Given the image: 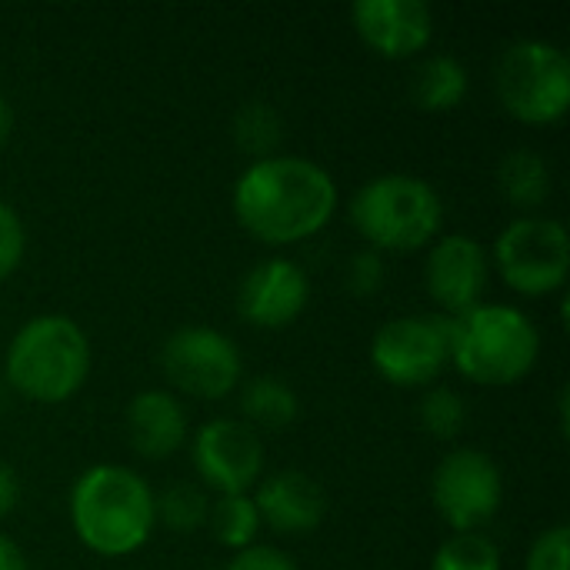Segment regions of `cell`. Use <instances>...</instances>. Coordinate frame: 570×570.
<instances>
[{
	"label": "cell",
	"mask_w": 570,
	"mask_h": 570,
	"mask_svg": "<svg viewBox=\"0 0 570 570\" xmlns=\"http://www.w3.org/2000/svg\"><path fill=\"white\" fill-rule=\"evenodd\" d=\"M351 23L384 60H411L434 40V10L424 0H357Z\"/></svg>",
	"instance_id": "5bb4252c"
},
{
	"label": "cell",
	"mask_w": 570,
	"mask_h": 570,
	"mask_svg": "<svg viewBox=\"0 0 570 570\" xmlns=\"http://www.w3.org/2000/svg\"><path fill=\"white\" fill-rule=\"evenodd\" d=\"M451 364V317H394L371 337V367L394 387H428Z\"/></svg>",
	"instance_id": "30bf717a"
},
{
	"label": "cell",
	"mask_w": 570,
	"mask_h": 570,
	"mask_svg": "<svg viewBox=\"0 0 570 570\" xmlns=\"http://www.w3.org/2000/svg\"><path fill=\"white\" fill-rule=\"evenodd\" d=\"M240 421L250 431H287L301 417V397L297 391L271 374L250 377L240 387Z\"/></svg>",
	"instance_id": "ac0fdd59"
},
{
	"label": "cell",
	"mask_w": 570,
	"mask_h": 570,
	"mask_svg": "<svg viewBox=\"0 0 570 570\" xmlns=\"http://www.w3.org/2000/svg\"><path fill=\"white\" fill-rule=\"evenodd\" d=\"M431 501L454 534H478L504 504L501 468L478 448H454L434 468Z\"/></svg>",
	"instance_id": "9c48e42d"
},
{
	"label": "cell",
	"mask_w": 570,
	"mask_h": 570,
	"mask_svg": "<svg viewBox=\"0 0 570 570\" xmlns=\"http://www.w3.org/2000/svg\"><path fill=\"white\" fill-rule=\"evenodd\" d=\"M154 488L124 464H94L70 488V528L97 558L137 554L157 528Z\"/></svg>",
	"instance_id": "7a4b0ae2"
},
{
	"label": "cell",
	"mask_w": 570,
	"mask_h": 570,
	"mask_svg": "<svg viewBox=\"0 0 570 570\" xmlns=\"http://www.w3.org/2000/svg\"><path fill=\"white\" fill-rule=\"evenodd\" d=\"M494 267L501 281L521 297L561 294L570 274L568 227L554 217L524 214L504 224L494 240Z\"/></svg>",
	"instance_id": "52a82bcc"
},
{
	"label": "cell",
	"mask_w": 570,
	"mask_h": 570,
	"mask_svg": "<svg viewBox=\"0 0 570 570\" xmlns=\"http://www.w3.org/2000/svg\"><path fill=\"white\" fill-rule=\"evenodd\" d=\"M498 187L511 207L534 210L551 194V167L538 150L518 147L501 157L498 164Z\"/></svg>",
	"instance_id": "d6986e66"
},
{
	"label": "cell",
	"mask_w": 570,
	"mask_h": 570,
	"mask_svg": "<svg viewBox=\"0 0 570 570\" xmlns=\"http://www.w3.org/2000/svg\"><path fill=\"white\" fill-rule=\"evenodd\" d=\"M10 134H13V107H10V100L0 94V147L10 140Z\"/></svg>",
	"instance_id": "4dcf8cb0"
},
{
	"label": "cell",
	"mask_w": 570,
	"mask_h": 570,
	"mask_svg": "<svg viewBox=\"0 0 570 570\" xmlns=\"http://www.w3.org/2000/svg\"><path fill=\"white\" fill-rule=\"evenodd\" d=\"M417 421L434 441H454L468 421V404L454 387H431L417 404Z\"/></svg>",
	"instance_id": "cb8c5ba5"
},
{
	"label": "cell",
	"mask_w": 570,
	"mask_h": 570,
	"mask_svg": "<svg viewBox=\"0 0 570 570\" xmlns=\"http://www.w3.org/2000/svg\"><path fill=\"white\" fill-rule=\"evenodd\" d=\"M227 570H301L297 561L281 551V548H271V544H254V548H244L237 551L230 561H227Z\"/></svg>",
	"instance_id": "83f0119b"
},
{
	"label": "cell",
	"mask_w": 570,
	"mask_h": 570,
	"mask_svg": "<svg viewBox=\"0 0 570 570\" xmlns=\"http://www.w3.org/2000/svg\"><path fill=\"white\" fill-rule=\"evenodd\" d=\"M90 337L67 314H37L3 354V384L23 401L53 407L80 394L90 377Z\"/></svg>",
	"instance_id": "3957f363"
},
{
	"label": "cell",
	"mask_w": 570,
	"mask_h": 570,
	"mask_svg": "<svg viewBox=\"0 0 570 570\" xmlns=\"http://www.w3.org/2000/svg\"><path fill=\"white\" fill-rule=\"evenodd\" d=\"M207 528L214 534V541L227 551H244V548H254L264 524H261V514H257V504L250 494H227V498H217L210 501V514H207Z\"/></svg>",
	"instance_id": "ffe728a7"
},
{
	"label": "cell",
	"mask_w": 570,
	"mask_h": 570,
	"mask_svg": "<svg viewBox=\"0 0 570 570\" xmlns=\"http://www.w3.org/2000/svg\"><path fill=\"white\" fill-rule=\"evenodd\" d=\"M190 461L200 484L210 488L217 498L250 494L264 478L261 434L234 417H214L197 428L190 441Z\"/></svg>",
	"instance_id": "8fae6325"
},
{
	"label": "cell",
	"mask_w": 570,
	"mask_h": 570,
	"mask_svg": "<svg viewBox=\"0 0 570 570\" xmlns=\"http://www.w3.org/2000/svg\"><path fill=\"white\" fill-rule=\"evenodd\" d=\"M124 424H127V441L134 454H140L144 461H164L177 454L190 434L184 404L177 401L174 391H164V387L134 394L127 404Z\"/></svg>",
	"instance_id": "2e32d148"
},
{
	"label": "cell",
	"mask_w": 570,
	"mask_h": 570,
	"mask_svg": "<svg viewBox=\"0 0 570 570\" xmlns=\"http://www.w3.org/2000/svg\"><path fill=\"white\" fill-rule=\"evenodd\" d=\"M3 407H7V384L0 381V414H3Z\"/></svg>",
	"instance_id": "1f68e13d"
},
{
	"label": "cell",
	"mask_w": 570,
	"mask_h": 570,
	"mask_svg": "<svg viewBox=\"0 0 570 570\" xmlns=\"http://www.w3.org/2000/svg\"><path fill=\"white\" fill-rule=\"evenodd\" d=\"M524 570H570V531L568 524H554L541 531L528 551Z\"/></svg>",
	"instance_id": "d4e9b609"
},
{
	"label": "cell",
	"mask_w": 570,
	"mask_h": 570,
	"mask_svg": "<svg viewBox=\"0 0 570 570\" xmlns=\"http://www.w3.org/2000/svg\"><path fill=\"white\" fill-rule=\"evenodd\" d=\"M17 501H20V478L10 464L0 461V518L13 514Z\"/></svg>",
	"instance_id": "f1b7e54d"
},
{
	"label": "cell",
	"mask_w": 570,
	"mask_h": 570,
	"mask_svg": "<svg viewBox=\"0 0 570 570\" xmlns=\"http://www.w3.org/2000/svg\"><path fill=\"white\" fill-rule=\"evenodd\" d=\"M154 508H157V524H164L174 534H194L197 528L207 524L210 498L200 484L177 481L154 498Z\"/></svg>",
	"instance_id": "7402d4cb"
},
{
	"label": "cell",
	"mask_w": 570,
	"mask_h": 570,
	"mask_svg": "<svg viewBox=\"0 0 570 570\" xmlns=\"http://www.w3.org/2000/svg\"><path fill=\"white\" fill-rule=\"evenodd\" d=\"M471 90V73L454 53H431L417 63L411 97L424 114H451Z\"/></svg>",
	"instance_id": "e0dca14e"
},
{
	"label": "cell",
	"mask_w": 570,
	"mask_h": 570,
	"mask_svg": "<svg viewBox=\"0 0 570 570\" xmlns=\"http://www.w3.org/2000/svg\"><path fill=\"white\" fill-rule=\"evenodd\" d=\"M347 217L367 250H377L381 257L414 254L441 237L444 200L424 177L377 174L357 187L347 204Z\"/></svg>",
	"instance_id": "5b68a950"
},
{
	"label": "cell",
	"mask_w": 570,
	"mask_h": 570,
	"mask_svg": "<svg viewBox=\"0 0 570 570\" xmlns=\"http://www.w3.org/2000/svg\"><path fill=\"white\" fill-rule=\"evenodd\" d=\"M387 281V267H384V257L377 250H357L351 261H347V271H344V284L354 297H374Z\"/></svg>",
	"instance_id": "484cf974"
},
{
	"label": "cell",
	"mask_w": 570,
	"mask_h": 570,
	"mask_svg": "<svg viewBox=\"0 0 570 570\" xmlns=\"http://www.w3.org/2000/svg\"><path fill=\"white\" fill-rule=\"evenodd\" d=\"M491 281V257L478 237L444 234L428 247L424 287L444 317H461L484 304V291Z\"/></svg>",
	"instance_id": "7c38bea8"
},
{
	"label": "cell",
	"mask_w": 570,
	"mask_h": 570,
	"mask_svg": "<svg viewBox=\"0 0 570 570\" xmlns=\"http://www.w3.org/2000/svg\"><path fill=\"white\" fill-rule=\"evenodd\" d=\"M0 570H30L23 551L10 538H3V534H0Z\"/></svg>",
	"instance_id": "f546056e"
},
{
	"label": "cell",
	"mask_w": 570,
	"mask_h": 570,
	"mask_svg": "<svg viewBox=\"0 0 570 570\" xmlns=\"http://www.w3.org/2000/svg\"><path fill=\"white\" fill-rule=\"evenodd\" d=\"M541 361V331L514 304H478L451 317V367L481 387L521 384Z\"/></svg>",
	"instance_id": "277c9868"
},
{
	"label": "cell",
	"mask_w": 570,
	"mask_h": 570,
	"mask_svg": "<svg viewBox=\"0 0 570 570\" xmlns=\"http://www.w3.org/2000/svg\"><path fill=\"white\" fill-rule=\"evenodd\" d=\"M494 87L501 107L514 120L528 127H551L568 117V53L548 40H518L501 53L494 67Z\"/></svg>",
	"instance_id": "8992f818"
},
{
	"label": "cell",
	"mask_w": 570,
	"mask_h": 570,
	"mask_svg": "<svg viewBox=\"0 0 570 570\" xmlns=\"http://www.w3.org/2000/svg\"><path fill=\"white\" fill-rule=\"evenodd\" d=\"M230 130H234V144L247 157L264 160V157L277 154V144L284 137V120H281L277 107H271L267 100H250L234 114Z\"/></svg>",
	"instance_id": "44dd1931"
},
{
	"label": "cell",
	"mask_w": 570,
	"mask_h": 570,
	"mask_svg": "<svg viewBox=\"0 0 570 570\" xmlns=\"http://www.w3.org/2000/svg\"><path fill=\"white\" fill-rule=\"evenodd\" d=\"M311 304V277L291 257H264L237 287V314L257 331L291 327Z\"/></svg>",
	"instance_id": "4fadbf2b"
},
{
	"label": "cell",
	"mask_w": 570,
	"mask_h": 570,
	"mask_svg": "<svg viewBox=\"0 0 570 570\" xmlns=\"http://www.w3.org/2000/svg\"><path fill=\"white\" fill-rule=\"evenodd\" d=\"M501 548L488 534H451L431 558V570H501Z\"/></svg>",
	"instance_id": "603a6c76"
},
{
	"label": "cell",
	"mask_w": 570,
	"mask_h": 570,
	"mask_svg": "<svg viewBox=\"0 0 570 570\" xmlns=\"http://www.w3.org/2000/svg\"><path fill=\"white\" fill-rule=\"evenodd\" d=\"M27 250V230L20 214L0 197V281L13 277Z\"/></svg>",
	"instance_id": "4316f807"
},
{
	"label": "cell",
	"mask_w": 570,
	"mask_h": 570,
	"mask_svg": "<svg viewBox=\"0 0 570 570\" xmlns=\"http://www.w3.org/2000/svg\"><path fill=\"white\" fill-rule=\"evenodd\" d=\"M237 224L267 247H294L317 237L337 214V180L327 167L297 154L250 160L230 194Z\"/></svg>",
	"instance_id": "6da1fadb"
},
{
	"label": "cell",
	"mask_w": 570,
	"mask_h": 570,
	"mask_svg": "<svg viewBox=\"0 0 570 570\" xmlns=\"http://www.w3.org/2000/svg\"><path fill=\"white\" fill-rule=\"evenodd\" d=\"M160 371L174 391L197 401H220L237 391L244 357L224 331L187 324L160 344Z\"/></svg>",
	"instance_id": "ba28073f"
},
{
	"label": "cell",
	"mask_w": 570,
	"mask_h": 570,
	"mask_svg": "<svg viewBox=\"0 0 570 570\" xmlns=\"http://www.w3.org/2000/svg\"><path fill=\"white\" fill-rule=\"evenodd\" d=\"M261 524L277 534H311L324 524L327 494L324 488L304 471H277L257 481L250 491Z\"/></svg>",
	"instance_id": "9a60e30c"
}]
</instances>
